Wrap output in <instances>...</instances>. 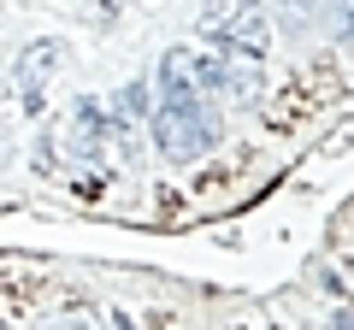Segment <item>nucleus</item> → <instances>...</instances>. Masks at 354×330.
<instances>
[{
    "label": "nucleus",
    "mask_w": 354,
    "mask_h": 330,
    "mask_svg": "<svg viewBox=\"0 0 354 330\" xmlns=\"http://www.w3.org/2000/svg\"><path fill=\"white\" fill-rule=\"evenodd\" d=\"M153 136H160V153L171 165H195L225 142V118L213 113L201 89L195 95H153Z\"/></svg>",
    "instance_id": "nucleus-1"
},
{
    "label": "nucleus",
    "mask_w": 354,
    "mask_h": 330,
    "mask_svg": "<svg viewBox=\"0 0 354 330\" xmlns=\"http://www.w3.org/2000/svg\"><path fill=\"white\" fill-rule=\"evenodd\" d=\"M213 48L236 53V59H266V53H272V12H266V0H230L225 36H218Z\"/></svg>",
    "instance_id": "nucleus-2"
},
{
    "label": "nucleus",
    "mask_w": 354,
    "mask_h": 330,
    "mask_svg": "<svg viewBox=\"0 0 354 330\" xmlns=\"http://www.w3.org/2000/svg\"><path fill=\"white\" fill-rule=\"evenodd\" d=\"M53 65H59V48L53 41H30L24 48V59H18V89H24V113L30 118H41V83L53 77Z\"/></svg>",
    "instance_id": "nucleus-3"
},
{
    "label": "nucleus",
    "mask_w": 354,
    "mask_h": 330,
    "mask_svg": "<svg viewBox=\"0 0 354 330\" xmlns=\"http://www.w3.org/2000/svg\"><path fill=\"white\" fill-rule=\"evenodd\" d=\"M71 153L77 159H101L106 153V113L88 101V95L71 106Z\"/></svg>",
    "instance_id": "nucleus-4"
},
{
    "label": "nucleus",
    "mask_w": 354,
    "mask_h": 330,
    "mask_svg": "<svg viewBox=\"0 0 354 330\" xmlns=\"http://www.w3.org/2000/svg\"><path fill=\"white\" fill-rule=\"evenodd\" d=\"M201 83H195V53L189 48H165L160 59V95H195Z\"/></svg>",
    "instance_id": "nucleus-5"
},
{
    "label": "nucleus",
    "mask_w": 354,
    "mask_h": 330,
    "mask_svg": "<svg viewBox=\"0 0 354 330\" xmlns=\"http://www.w3.org/2000/svg\"><path fill=\"white\" fill-rule=\"evenodd\" d=\"M266 12L283 24V36H307L319 24V0H266Z\"/></svg>",
    "instance_id": "nucleus-6"
},
{
    "label": "nucleus",
    "mask_w": 354,
    "mask_h": 330,
    "mask_svg": "<svg viewBox=\"0 0 354 330\" xmlns=\"http://www.w3.org/2000/svg\"><path fill=\"white\" fill-rule=\"evenodd\" d=\"M319 12H330L337 41H354V0H319Z\"/></svg>",
    "instance_id": "nucleus-7"
},
{
    "label": "nucleus",
    "mask_w": 354,
    "mask_h": 330,
    "mask_svg": "<svg viewBox=\"0 0 354 330\" xmlns=\"http://www.w3.org/2000/svg\"><path fill=\"white\" fill-rule=\"evenodd\" d=\"M337 330H354V307H337V318H330Z\"/></svg>",
    "instance_id": "nucleus-8"
},
{
    "label": "nucleus",
    "mask_w": 354,
    "mask_h": 330,
    "mask_svg": "<svg viewBox=\"0 0 354 330\" xmlns=\"http://www.w3.org/2000/svg\"><path fill=\"white\" fill-rule=\"evenodd\" d=\"M0 330H12V324H0Z\"/></svg>",
    "instance_id": "nucleus-9"
}]
</instances>
